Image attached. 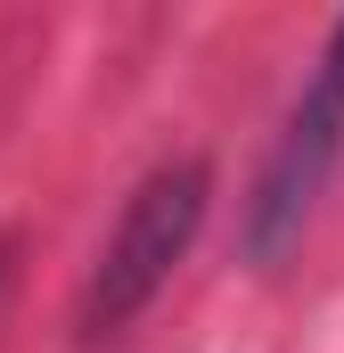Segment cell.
<instances>
[{
  "instance_id": "7a4b0ae2",
  "label": "cell",
  "mask_w": 344,
  "mask_h": 353,
  "mask_svg": "<svg viewBox=\"0 0 344 353\" xmlns=\"http://www.w3.org/2000/svg\"><path fill=\"white\" fill-rule=\"evenodd\" d=\"M336 165H344V17L320 50V66L303 74V99L287 107V123L270 140V165L255 181V205H246V255L255 263H279L303 239V222H312Z\"/></svg>"
},
{
  "instance_id": "6da1fadb",
  "label": "cell",
  "mask_w": 344,
  "mask_h": 353,
  "mask_svg": "<svg viewBox=\"0 0 344 353\" xmlns=\"http://www.w3.org/2000/svg\"><path fill=\"white\" fill-rule=\"evenodd\" d=\"M205 197H213L205 157H172V165H156L123 197V214H115V230H107V247H98V263L83 279V312H74V329H83L90 345L123 337L156 304V288L180 271V255L205 230Z\"/></svg>"
}]
</instances>
